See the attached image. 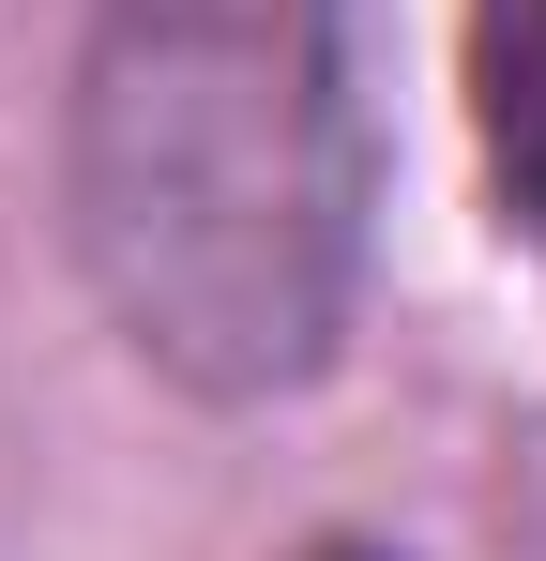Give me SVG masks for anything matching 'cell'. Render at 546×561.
Listing matches in <instances>:
<instances>
[{
  "mask_svg": "<svg viewBox=\"0 0 546 561\" xmlns=\"http://www.w3.org/2000/svg\"><path fill=\"white\" fill-rule=\"evenodd\" d=\"M364 0H91L77 259L182 394H304L364 274Z\"/></svg>",
  "mask_w": 546,
  "mask_h": 561,
  "instance_id": "6da1fadb",
  "label": "cell"
},
{
  "mask_svg": "<svg viewBox=\"0 0 546 561\" xmlns=\"http://www.w3.org/2000/svg\"><path fill=\"white\" fill-rule=\"evenodd\" d=\"M470 106H486V168L546 228V0H470Z\"/></svg>",
  "mask_w": 546,
  "mask_h": 561,
  "instance_id": "7a4b0ae2",
  "label": "cell"
},
{
  "mask_svg": "<svg viewBox=\"0 0 546 561\" xmlns=\"http://www.w3.org/2000/svg\"><path fill=\"white\" fill-rule=\"evenodd\" d=\"M319 561H379V547H319Z\"/></svg>",
  "mask_w": 546,
  "mask_h": 561,
  "instance_id": "3957f363",
  "label": "cell"
}]
</instances>
